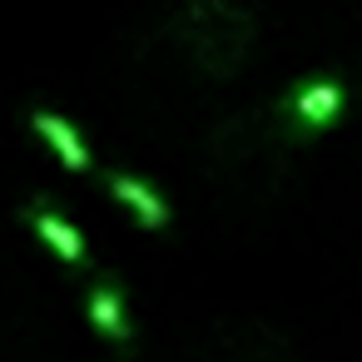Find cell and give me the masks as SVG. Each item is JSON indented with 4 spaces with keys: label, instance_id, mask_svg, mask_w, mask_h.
I'll return each mask as SVG.
<instances>
[{
    "label": "cell",
    "instance_id": "3",
    "mask_svg": "<svg viewBox=\"0 0 362 362\" xmlns=\"http://www.w3.org/2000/svg\"><path fill=\"white\" fill-rule=\"evenodd\" d=\"M30 124H35V134L60 154L65 169H90V149H85L80 129H75L65 115H55V110H30Z\"/></svg>",
    "mask_w": 362,
    "mask_h": 362
},
{
    "label": "cell",
    "instance_id": "5",
    "mask_svg": "<svg viewBox=\"0 0 362 362\" xmlns=\"http://www.w3.org/2000/svg\"><path fill=\"white\" fill-rule=\"evenodd\" d=\"M90 322H95L105 337L129 342V317H124V298H119V288H110V283H95V288H90Z\"/></svg>",
    "mask_w": 362,
    "mask_h": 362
},
{
    "label": "cell",
    "instance_id": "1",
    "mask_svg": "<svg viewBox=\"0 0 362 362\" xmlns=\"http://www.w3.org/2000/svg\"><path fill=\"white\" fill-rule=\"evenodd\" d=\"M110 194H115V204H124L134 218H139V228H164L169 223V204L159 199V189L154 184H144L139 174H110Z\"/></svg>",
    "mask_w": 362,
    "mask_h": 362
},
{
    "label": "cell",
    "instance_id": "4",
    "mask_svg": "<svg viewBox=\"0 0 362 362\" xmlns=\"http://www.w3.org/2000/svg\"><path fill=\"white\" fill-rule=\"evenodd\" d=\"M293 115H298V124H308V129H322V124H332L337 115H342V80H308L298 95H293V105H288Z\"/></svg>",
    "mask_w": 362,
    "mask_h": 362
},
{
    "label": "cell",
    "instance_id": "2",
    "mask_svg": "<svg viewBox=\"0 0 362 362\" xmlns=\"http://www.w3.org/2000/svg\"><path fill=\"white\" fill-rule=\"evenodd\" d=\"M25 218H30V228H35V233H40V238H45V243L65 258V263H75V268L85 263V238H80V228H75V223H70L55 204L35 199V204L25 209Z\"/></svg>",
    "mask_w": 362,
    "mask_h": 362
}]
</instances>
